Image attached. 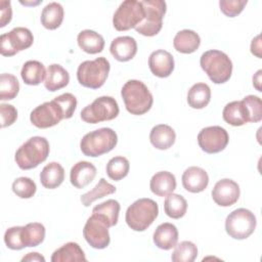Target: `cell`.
Segmentation results:
<instances>
[{
  "instance_id": "cell-1",
  "label": "cell",
  "mask_w": 262,
  "mask_h": 262,
  "mask_svg": "<svg viewBox=\"0 0 262 262\" xmlns=\"http://www.w3.org/2000/svg\"><path fill=\"white\" fill-rule=\"evenodd\" d=\"M126 110L131 115L140 116L147 113L154 102V97L146 85L139 80L127 81L121 90Z\"/></svg>"
},
{
  "instance_id": "cell-2",
  "label": "cell",
  "mask_w": 262,
  "mask_h": 262,
  "mask_svg": "<svg viewBox=\"0 0 262 262\" xmlns=\"http://www.w3.org/2000/svg\"><path fill=\"white\" fill-rule=\"evenodd\" d=\"M49 150V142L45 137L33 136L17 148L14 160L21 170H30L43 163Z\"/></svg>"
},
{
  "instance_id": "cell-3",
  "label": "cell",
  "mask_w": 262,
  "mask_h": 262,
  "mask_svg": "<svg viewBox=\"0 0 262 262\" xmlns=\"http://www.w3.org/2000/svg\"><path fill=\"white\" fill-rule=\"evenodd\" d=\"M200 64L209 79L215 84H223L231 77L232 62L223 51L216 49L205 51L201 55Z\"/></svg>"
},
{
  "instance_id": "cell-4",
  "label": "cell",
  "mask_w": 262,
  "mask_h": 262,
  "mask_svg": "<svg viewBox=\"0 0 262 262\" xmlns=\"http://www.w3.org/2000/svg\"><path fill=\"white\" fill-rule=\"evenodd\" d=\"M159 215L158 204L147 198L136 200L126 211L125 220L127 225L134 231L147 229Z\"/></svg>"
},
{
  "instance_id": "cell-5",
  "label": "cell",
  "mask_w": 262,
  "mask_h": 262,
  "mask_svg": "<svg viewBox=\"0 0 262 262\" xmlns=\"http://www.w3.org/2000/svg\"><path fill=\"white\" fill-rule=\"evenodd\" d=\"M117 142V133L112 128L104 127L85 134L80 141V148L85 156L96 158L110 152Z\"/></svg>"
},
{
  "instance_id": "cell-6",
  "label": "cell",
  "mask_w": 262,
  "mask_h": 262,
  "mask_svg": "<svg viewBox=\"0 0 262 262\" xmlns=\"http://www.w3.org/2000/svg\"><path fill=\"white\" fill-rule=\"evenodd\" d=\"M110 69V61L103 56L93 60H85L78 67V82L86 88L98 89L105 83Z\"/></svg>"
},
{
  "instance_id": "cell-7",
  "label": "cell",
  "mask_w": 262,
  "mask_h": 262,
  "mask_svg": "<svg viewBox=\"0 0 262 262\" xmlns=\"http://www.w3.org/2000/svg\"><path fill=\"white\" fill-rule=\"evenodd\" d=\"M119 105L112 96H100L93 100L81 111V119L85 123L97 124L103 121H111L118 117Z\"/></svg>"
},
{
  "instance_id": "cell-8",
  "label": "cell",
  "mask_w": 262,
  "mask_h": 262,
  "mask_svg": "<svg viewBox=\"0 0 262 262\" xmlns=\"http://www.w3.org/2000/svg\"><path fill=\"white\" fill-rule=\"evenodd\" d=\"M257 224L253 212L245 208H238L228 214L225 220V230L234 239H245L255 230Z\"/></svg>"
},
{
  "instance_id": "cell-9",
  "label": "cell",
  "mask_w": 262,
  "mask_h": 262,
  "mask_svg": "<svg viewBox=\"0 0 262 262\" xmlns=\"http://www.w3.org/2000/svg\"><path fill=\"white\" fill-rule=\"evenodd\" d=\"M145 16L143 20L135 27V31L143 36L152 37L157 35L163 27V17L167 10V4L163 0L141 1Z\"/></svg>"
},
{
  "instance_id": "cell-10",
  "label": "cell",
  "mask_w": 262,
  "mask_h": 262,
  "mask_svg": "<svg viewBox=\"0 0 262 262\" xmlns=\"http://www.w3.org/2000/svg\"><path fill=\"white\" fill-rule=\"evenodd\" d=\"M145 16V10L141 1H123L113 16V25L117 31H128L135 29Z\"/></svg>"
},
{
  "instance_id": "cell-11",
  "label": "cell",
  "mask_w": 262,
  "mask_h": 262,
  "mask_svg": "<svg viewBox=\"0 0 262 262\" xmlns=\"http://www.w3.org/2000/svg\"><path fill=\"white\" fill-rule=\"evenodd\" d=\"M34 36L28 28L16 27L0 37V52L3 56H13L33 45Z\"/></svg>"
},
{
  "instance_id": "cell-12",
  "label": "cell",
  "mask_w": 262,
  "mask_h": 262,
  "mask_svg": "<svg viewBox=\"0 0 262 262\" xmlns=\"http://www.w3.org/2000/svg\"><path fill=\"white\" fill-rule=\"evenodd\" d=\"M62 119H66V114L56 98L38 105L30 114L31 123L40 129L53 127Z\"/></svg>"
},
{
  "instance_id": "cell-13",
  "label": "cell",
  "mask_w": 262,
  "mask_h": 262,
  "mask_svg": "<svg viewBox=\"0 0 262 262\" xmlns=\"http://www.w3.org/2000/svg\"><path fill=\"white\" fill-rule=\"evenodd\" d=\"M85 241L94 249H105L111 242L108 226L97 215L92 214L86 221L83 228Z\"/></svg>"
},
{
  "instance_id": "cell-14",
  "label": "cell",
  "mask_w": 262,
  "mask_h": 262,
  "mask_svg": "<svg viewBox=\"0 0 262 262\" xmlns=\"http://www.w3.org/2000/svg\"><path fill=\"white\" fill-rule=\"evenodd\" d=\"M229 136L221 126H209L203 128L198 134V143L207 154H217L228 144Z\"/></svg>"
},
{
  "instance_id": "cell-15",
  "label": "cell",
  "mask_w": 262,
  "mask_h": 262,
  "mask_svg": "<svg viewBox=\"0 0 262 262\" xmlns=\"http://www.w3.org/2000/svg\"><path fill=\"white\" fill-rule=\"evenodd\" d=\"M239 186L232 179L224 178L216 182L212 189L213 201L221 207L234 205L239 198Z\"/></svg>"
},
{
  "instance_id": "cell-16",
  "label": "cell",
  "mask_w": 262,
  "mask_h": 262,
  "mask_svg": "<svg viewBox=\"0 0 262 262\" xmlns=\"http://www.w3.org/2000/svg\"><path fill=\"white\" fill-rule=\"evenodd\" d=\"M148 67L155 76L159 78L169 77L174 70V57L166 50H156L148 57Z\"/></svg>"
},
{
  "instance_id": "cell-17",
  "label": "cell",
  "mask_w": 262,
  "mask_h": 262,
  "mask_svg": "<svg viewBox=\"0 0 262 262\" xmlns=\"http://www.w3.org/2000/svg\"><path fill=\"white\" fill-rule=\"evenodd\" d=\"M183 187L192 193H198L206 189L209 184L208 173L200 167H188L181 177Z\"/></svg>"
},
{
  "instance_id": "cell-18",
  "label": "cell",
  "mask_w": 262,
  "mask_h": 262,
  "mask_svg": "<svg viewBox=\"0 0 262 262\" xmlns=\"http://www.w3.org/2000/svg\"><path fill=\"white\" fill-rule=\"evenodd\" d=\"M111 54L119 61L132 59L137 52V43L133 37L120 36L115 38L110 46Z\"/></svg>"
},
{
  "instance_id": "cell-19",
  "label": "cell",
  "mask_w": 262,
  "mask_h": 262,
  "mask_svg": "<svg viewBox=\"0 0 262 262\" xmlns=\"http://www.w3.org/2000/svg\"><path fill=\"white\" fill-rule=\"evenodd\" d=\"M96 176V168L95 166L87 161H80L76 163L70 172V180L71 183L76 188H84Z\"/></svg>"
},
{
  "instance_id": "cell-20",
  "label": "cell",
  "mask_w": 262,
  "mask_h": 262,
  "mask_svg": "<svg viewBox=\"0 0 262 262\" xmlns=\"http://www.w3.org/2000/svg\"><path fill=\"white\" fill-rule=\"evenodd\" d=\"M222 117L223 120L231 126H243L250 122V114L243 99L227 103L223 108Z\"/></svg>"
},
{
  "instance_id": "cell-21",
  "label": "cell",
  "mask_w": 262,
  "mask_h": 262,
  "mask_svg": "<svg viewBox=\"0 0 262 262\" xmlns=\"http://www.w3.org/2000/svg\"><path fill=\"white\" fill-rule=\"evenodd\" d=\"M154 243L162 250H170L177 245L178 242V229L169 222L160 224L154 232Z\"/></svg>"
},
{
  "instance_id": "cell-22",
  "label": "cell",
  "mask_w": 262,
  "mask_h": 262,
  "mask_svg": "<svg viewBox=\"0 0 262 262\" xmlns=\"http://www.w3.org/2000/svg\"><path fill=\"white\" fill-rule=\"evenodd\" d=\"M176 139V133L172 127L166 124H159L152 127L149 133L150 143L158 149L170 148Z\"/></svg>"
},
{
  "instance_id": "cell-23",
  "label": "cell",
  "mask_w": 262,
  "mask_h": 262,
  "mask_svg": "<svg viewBox=\"0 0 262 262\" xmlns=\"http://www.w3.org/2000/svg\"><path fill=\"white\" fill-rule=\"evenodd\" d=\"M70 82L69 72L60 64L52 63L46 70L44 86L48 91L54 92L66 87Z\"/></svg>"
},
{
  "instance_id": "cell-24",
  "label": "cell",
  "mask_w": 262,
  "mask_h": 262,
  "mask_svg": "<svg viewBox=\"0 0 262 262\" xmlns=\"http://www.w3.org/2000/svg\"><path fill=\"white\" fill-rule=\"evenodd\" d=\"M149 188L156 195L167 196L176 188V178L168 171L157 172L149 181Z\"/></svg>"
},
{
  "instance_id": "cell-25",
  "label": "cell",
  "mask_w": 262,
  "mask_h": 262,
  "mask_svg": "<svg viewBox=\"0 0 262 262\" xmlns=\"http://www.w3.org/2000/svg\"><path fill=\"white\" fill-rule=\"evenodd\" d=\"M201 44V38L198 33L192 30H181L179 31L173 40L174 48L184 54H189L194 52Z\"/></svg>"
},
{
  "instance_id": "cell-26",
  "label": "cell",
  "mask_w": 262,
  "mask_h": 262,
  "mask_svg": "<svg viewBox=\"0 0 262 262\" xmlns=\"http://www.w3.org/2000/svg\"><path fill=\"white\" fill-rule=\"evenodd\" d=\"M77 42L79 47L89 54H96L103 50L104 39L95 31L83 30L78 34Z\"/></svg>"
},
{
  "instance_id": "cell-27",
  "label": "cell",
  "mask_w": 262,
  "mask_h": 262,
  "mask_svg": "<svg viewBox=\"0 0 262 262\" xmlns=\"http://www.w3.org/2000/svg\"><path fill=\"white\" fill-rule=\"evenodd\" d=\"M64 180V170L62 166L57 162H51L47 164L40 173L41 184L48 189H54L58 187Z\"/></svg>"
},
{
  "instance_id": "cell-28",
  "label": "cell",
  "mask_w": 262,
  "mask_h": 262,
  "mask_svg": "<svg viewBox=\"0 0 262 262\" xmlns=\"http://www.w3.org/2000/svg\"><path fill=\"white\" fill-rule=\"evenodd\" d=\"M52 262H69V261H87L81 247L74 242H69L55 250L51 256Z\"/></svg>"
},
{
  "instance_id": "cell-29",
  "label": "cell",
  "mask_w": 262,
  "mask_h": 262,
  "mask_svg": "<svg viewBox=\"0 0 262 262\" xmlns=\"http://www.w3.org/2000/svg\"><path fill=\"white\" fill-rule=\"evenodd\" d=\"M20 76L25 84L35 86L45 80L46 70L42 62L38 60H28L21 68Z\"/></svg>"
},
{
  "instance_id": "cell-30",
  "label": "cell",
  "mask_w": 262,
  "mask_h": 262,
  "mask_svg": "<svg viewBox=\"0 0 262 262\" xmlns=\"http://www.w3.org/2000/svg\"><path fill=\"white\" fill-rule=\"evenodd\" d=\"M120 213V204L116 200H107L96 205L92 209V214L100 217L108 227L115 226L118 223Z\"/></svg>"
},
{
  "instance_id": "cell-31",
  "label": "cell",
  "mask_w": 262,
  "mask_h": 262,
  "mask_svg": "<svg viewBox=\"0 0 262 262\" xmlns=\"http://www.w3.org/2000/svg\"><path fill=\"white\" fill-rule=\"evenodd\" d=\"M63 8L57 2L48 3L41 12V24L45 29L55 30L63 20Z\"/></svg>"
},
{
  "instance_id": "cell-32",
  "label": "cell",
  "mask_w": 262,
  "mask_h": 262,
  "mask_svg": "<svg viewBox=\"0 0 262 262\" xmlns=\"http://www.w3.org/2000/svg\"><path fill=\"white\" fill-rule=\"evenodd\" d=\"M211 100V89L206 83L193 84L187 93V103L192 108H204Z\"/></svg>"
},
{
  "instance_id": "cell-33",
  "label": "cell",
  "mask_w": 262,
  "mask_h": 262,
  "mask_svg": "<svg viewBox=\"0 0 262 262\" xmlns=\"http://www.w3.org/2000/svg\"><path fill=\"white\" fill-rule=\"evenodd\" d=\"M21 237L25 248L37 247L42 244L45 238V227L39 222L28 223L23 226Z\"/></svg>"
},
{
  "instance_id": "cell-34",
  "label": "cell",
  "mask_w": 262,
  "mask_h": 262,
  "mask_svg": "<svg viewBox=\"0 0 262 262\" xmlns=\"http://www.w3.org/2000/svg\"><path fill=\"white\" fill-rule=\"evenodd\" d=\"M164 210L167 216L173 219L183 217L187 210L186 200L177 193H170L166 196L164 202Z\"/></svg>"
},
{
  "instance_id": "cell-35",
  "label": "cell",
  "mask_w": 262,
  "mask_h": 262,
  "mask_svg": "<svg viewBox=\"0 0 262 262\" xmlns=\"http://www.w3.org/2000/svg\"><path fill=\"white\" fill-rule=\"evenodd\" d=\"M116 192V187L108 183L104 178H100L98 183L88 192L81 195V203L85 207H89L93 202L108 194Z\"/></svg>"
},
{
  "instance_id": "cell-36",
  "label": "cell",
  "mask_w": 262,
  "mask_h": 262,
  "mask_svg": "<svg viewBox=\"0 0 262 262\" xmlns=\"http://www.w3.org/2000/svg\"><path fill=\"white\" fill-rule=\"evenodd\" d=\"M130 169L129 161L122 156L112 158L106 164V174L115 181H119L128 175Z\"/></svg>"
},
{
  "instance_id": "cell-37",
  "label": "cell",
  "mask_w": 262,
  "mask_h": 262,
  "mask_svg": "<svg viewBox=\"0 0 262 262\" xmlns=\"http://www.w3.org/2000/svg\"><path fill=\"white\" fill-rule=\"evenodd\" d=\"M198 257V248L190 241H183L175 246L171 255L173 262H192Z\"/></svg>"
},
{
  "instance_id": "cell-38",
  "label": "cell",
  "mask_w": 262,
  "mask_h": 262,
  "mask_svg": "<svg viewBox=\"0 0 262 262\" xmlns=\"http://www.w3.org/2000/svg\"><path fill=\"white\" fill-rule=\"evenodd\" d=\"M19 91V83L14 75L3 73L0 75V99L11 100Z\"/></svg>"
},
{
  "instance_id": "cell-39",
  "label": "cell",
  "mask_w": 262,
  "mask_h": 262,
  "mask_svg": "<svg viewBox=\"0 0 262 262\" xmlns=\"http://www.w3.org/2000/svg\"><path fill=\"white\" fill-rule=\"evenodd\" d=\"M36 183L29 177H18L12 182V191L20 199H30L36 193Z\"/></svg>"
},
{
  "instance_id": "cell-40",
  "label": "cell",
  "mask_w": 262,
  "mask_h": 262,
  "mask_svg": "<svg viewBox=\"0 0 262 262\" xmlns=\"http://www.w3.org/2000/svg\"><path fill=\"white\" fill-rule=\"evenodd\" d=\"M23 226H13L8 228L4 233V243L10 250H21L25 248L21 237Z\"/></svg>"
},
{
  "instance_id": "cell-41",
  "label": "cell",
  "mask_w": 262,
  "mask_h": 262,
  "mask_svg": "<svg viewBox=\"0 0 262 262\" xmlns=\"http://www.w3.org/2000/svg\"><path fill=\"white\" fill-rule=\"evenodd\" d=\"M243 101L246 103L249 114L250 122L257 123L262 120V102L261 98L256 95H247L243 98Z\"/></svg>"
},
{
  "instance_id": "cell-42",
  "label": "cell",
  "mask_w": 262,
  "mask_h": 262,
  "mask_svg": "<svg viewBox=\"0 0 262 262\" xmlns=\"http://www.w3.org/2000/svg\"><path fill=\"white\" fill-rule=\"evenodd\" d=\"M247 0H220V10L228 17L238 15L247 5Z\"/></svg>"
},
{
  "instance_id": "cell-43",
  "label": "cell",
  "mask_w": 262,
  "mask_h": 262,
  "mask_svg": "<svg viewBox=\"0 0 262 262\" xmlns=\"http://www.w3.org/2000/svg\"><path fill=\"white\" fill-rule=\"evenodd\" d=\"M55 98L61 104L66 114V119L72 118L77 107V98L72 93H63Z\"/></svg>"
},
{
  "instance_id": "cell-44",
  "label": "cell",
  "mask_w": 262,
  "mask_h": 262,
  "mask_svg": "<svg viewBox=\"0 0 262 262\" xmlns=\"http://www.w3.org/2000/svg\"><path fill=\"white\" fill-rule=\"evenodd\" d=\"M0 117H1V127L5 128L12 125L17 119V111L11 104L1 103L0 104Z\"/></svg>"
},
{
  "instance_id": "cell-45",
  "label": "cell",
  "mask_w": 262,
  "mask_h": 262,
  "mask_svg": "<svg viewBox=\"0 0 262 262\" xmlns=\"http://www.w3.org/2000/svg\"><path fill=\"white\" fill-rule=\"evenodd\" d=\"M12 17V9L10 1L1 0L0 1V28L5 27L10 23Z\"/></svg>"
},
{
  "instance_id": "cell-46",
  "label": "cell",
  "mask_w": 262,
  "mask_h": 262,
  "mask_svg": "<svg viewBox=\"0 0 262 262\" xmlns=\"http://www.w3.org/2000/svg\"><path fill=\"white\" fill-rule=\"evenodd\" d=\"M251 52L256 55L257 57L261 58V41H260V35L256 36L251 43Z\"/></svg>"
},
{
  "instance_id": "cell-47",
  "label": "cell",
  "mask_w": 262,
  "mask_h": 262,
  "mask_svg": "<svg viewBox=\"0 0 262 262\" xmlns=\"http://www.w3.org/2000/svg\"><path fill=\"white\" fill-rule=\"evenodd\" d=\"M25 261H30V262H32V261H42V262H45V258L41 254H39L37 252H34V253H29L28 255L24 256L21 258V262H25Z\"/></svg>"
},
{
  "instance_id": "cell-48",
  "label": "cell",
  "mask_w": 262,
  "mask_h": 262,
  "mask_svg": "<svg viewBox=\"0 0 262 262\" xmlns=\"http://www.w3.org/2000/svg\"><path fill=\"white\" fill-rule=\"evenodd\" d=\"M261 73H262V71L259 70V71L253 76V85H254V87H255L258 91H261V86H260V84H261Z\"/></svg>"
}]
</instances>
